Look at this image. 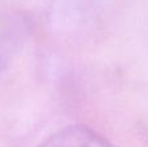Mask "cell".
I'll use <instances>...</instances> for the list:
<instances>
[{
    "label": "cell",
    "instance_id": "cell-1",
    "mask_svg": "<svg viewBox=\"0 0 148 147\" xmlns=\"http://www.w3.org/2000/svg\"><path fill=\"white\" fill-rule=\"evenodd\" d=\"M39 147H114L109 141L86 126H68L51 134Z\"/></svg>",
    "mask_w": 148,
    "mask_h": 147
}]
</instances>
